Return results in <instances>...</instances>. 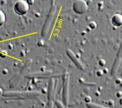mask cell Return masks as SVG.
Returning <instances> with one entry per match:
<instances>
[{"mask_svg": "<svg viewBox=\"0 0 122 108\" xmlns=\"http://www.w3.org/2000/svg\"><path fill=\"white\" fill-rule=\"evenodd\" d=\"M15 12L19 15H24L29 10V4L26 0H18L14 4Z\"/></svg>", "mask_w": 122, "mask_h": 108, "instance_id": "cell-1", "label": "cell"}, {"mask_svg": "<svg viewBox=\"0 0 122 108\" xmlns=\"http://www.w3.org/2000/svg\"><path fill=\"white\" fill-rule=\"evenodd\" d=\"M88 5L84 0H76L73 4V9L78 14H82L87 10Z\"/></svg>", "mask_w": 122, "mask_h": 108, "instance_id": "cell-2", "label": "cell"}, {"mask_svg": "<svg viewBox=\"0 0 122 108\" xmlns=\"http://www.w3.org/2000/svg\"><path fill=\"white\" fill-rule=\"evenodd\" d=\"M68 87H69V75L68 73H66L64 76V86H63V101L65 104H68Z\"/></svg>", "mask_w": 122, "mask_h": 108, "instance_id": "cell-3", "label": "cell"}, {"mask_svg": "<svg viewBox=\"0 0 122 108\" xmlns=\"http://www.w3.org/2000/svg\"><path fill=\"white\" fill-rule=\"evenodd\" d=\"M54 84L53 79L50 82L48 88V108H54Z\"/></svg>", "mask_w": 122, "mask_h": 108, "instance_id": "cell-4", "label": "cell"}, {"mask_svg": "<svg viewBox=\"0 0 122 108\" xmlns=\"http://www.w3.org/2000/svg\"><path fill=\"white\" fill-rule=\"evenodd\" d=\"M67 55L68 56V57H70V58L71 59V60H72L73 62L75 63V65L78 67V68H80V69H81V70L84 69L83 65H82V64L80 62V61L78 60V59L76 57V56L75 55V54L73 53L72 51L68 50H67Z\"/></svg>", "mask_w": 122, "mask_h": 108, "instance_id": "cell-5", "label": "cell"}, {"mask_svg": "<svg viewBox=\"0 0 122 108\" xmlns=\"http://www.w3.org/2000/svg\"><path fill=\"white\" fill-rule=\"evenodd\" d=\"M111 22L115 26L119 27L122 25V15L119 14H117L112 17Z\"/></svg>", "mask_w": 122, "mask_h": 108, "instance_id": "cell-6", "label": "cell"}, {"mask_svg": "<svg viewBox=\"0 0 122 108\" xmlns=\"http://www.w3.org/2000/svg\"><path fill=\"white\" fill-rule=\"evenodd\" d=\"M6 20V14H4V12L1 10H0V27L2 26Z\"/></svg>", "mask_w": 122, "mask_h": 108, "instance_id": "cell-7", "label": "cell"}, {"mask_svg": "<svg viewBox=\"0 0 122 108\" xmlns=\"http://www.w3.org/2000/svg\"><path fill=\"white\" fill-rule=\"evenodd\" d=\"M87 106L89 108H108L103 106L100 105V104L92 103H87Z\"/></svg>", "mask_w": 122, "mask_h": 108, "instance_id": "cell-8", "label": "cell"}, {"mask_svg": "<svg viewBox=\"0 0 122 108\" xmlns=\"http://www.w3.org/2000/svg\"><path fill=\"white\" fill-rule=\"evenodd\" d=\"M56 106H57L58 108H65L64 104H63L62 103L60 102L59 101H56Z\"/></svg>", "mask_w": 122, "mask_h": 108, "instance_id": "cell-9", "label": "cell"}]
</instances>
